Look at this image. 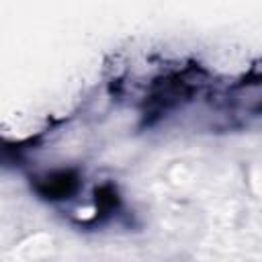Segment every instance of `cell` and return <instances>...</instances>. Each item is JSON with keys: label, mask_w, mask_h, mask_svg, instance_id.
<instances>
[{"label": "cell", "mask_w": 262, "mask_h": 262, "mask_svg": "<svg viewBox=\"0 0 262 262\" xmlns=\"http://www.w3.org/2000/svg\"><path fill=\"white\" fill-rule=\"evenodd\" d=\"M78 188V174L72 170H59V172H51L43 178L35 180V190L43 196V199H68L70 194H74Z\"/></svg>", "instance_id": "6da1fadb"}]
</instances>
